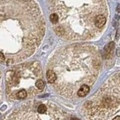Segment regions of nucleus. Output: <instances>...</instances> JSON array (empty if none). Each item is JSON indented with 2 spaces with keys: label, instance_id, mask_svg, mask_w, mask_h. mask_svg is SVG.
Segmentation results:
<instances>
[{
  "label": "nucleus",
  "instance_id": "f257e3e1",
  "mask_svg": "<svg viewBox=\"0 0 120 120\" xmlns=\"http://www.w3.org/2000/svg\"><path fill=\"white\" fill-rule=\"evenodd\" d=\"M46 32L40 7L34 1H0V62L20 63L38 50Z\"/></svg>",
  "mask_w": 120,
  "mask_h": 120
},
{
  "label": "nucleus",
  "instance_id": "f03ea898",
  "mask_svg": "<svg viewBox=\"0 0 120 120\" xmlns=\"http://www.w3.org/2000/svg\"><path fill=\"white\" fill-rule=\"evenodd\" d=\"M98 60L88 47L74 46L57 50L47 63V71L55 74L52 84L59 95L72 98L82 86L95 79Z\"/></svg>",
  "mask_w": 120,
  "mask_h": 120
},
{
  "label": "nucleus",
  "instance_id": "7ed1b4c3",
  "mask_svg": "<svg viewBox=\"0 0 120 120\" xmlns=\"http://www.w3.org/2000/svg\"><path fill=\"white\" fill-rule=\"evenodd\" d=\"M49 10L52 29L56 35L66 40L89 38L95 32V2L50 1Z\"/></svg>",
  "mask_w": 120,
  "mask_h": 120
},
{
  "label": "nucleus",
  "instance_id": "20e7f679",
  "mask_svg": "<svg viewBox=\"0 0 120 120\" xmlns=\"http://www.w3.org/2000/svg\"><path fill=\"white\" fill-rule=\"evenodd\" d=\"M44 87L42 68L38 62L22 64L6 74L5 92L11 101L32 98L42 92Z\"/></svg>",
  "mask_w": 120,
  "mask_h": 120
},
{
  "label": "nucleus",
  "instance_id": "39448f33",
  "mask_svg": "<svg viewBox=\"0 0 120 120\" xmlns=\"http://www.w3.org/2000/svg\"><path fill=\"white\" fill-rule=\"evenodd\" d=\"M5 120H79L52 103L47 102L43 112L37 109V101H31L20 105Z\"/></svg>",
  "mask_w": 120,
  "mask_h": 120
},
{
  "label": "nucleus",
  "instance_id": "423d86ee",
  "mask_svg": "<svg viewBox=\"0 0 120 120\" xmlns=\"http://www.w3.org/2000/svg\"><path fill=\"white\" fill-rule=\"evenodd\" d=\"M106 23V18L102 14H98L95 18V25L96 26V28L101 29L104 26V24Z\"/></svg>",
  "mask_w": 120,
  "mask_h": 120
},
{
  "label": "nucleus",
  "instance_id": "0eeeda50",
  "mask_svg": "<svg viewBox=\"0 0 120 120\" xmlns=\"http://www.w3.org/2000/svg\"><path fill=\"white\" fill-rule=\"evenodd\" d=\"M89 90H90V88H89V86L83 85V86H82L80 89H79V90L77 91V95L79 97H85L89 93Z\"/></svg>",
  "mask_w": 120,
  "mask_h": 120
},
{
  "label": "nucleus",
  "instance_id": "6e6552de",
  "mask_svg": "<svg viewBox=\"0 0 120 120\" xmlns=\"http://www.w3.org/2000/svg\"><path fill=\"white\" fill-rule=\"evenodd\" d=\"M2 71L1 69H0V98H1L2 96Z\"/></svg>",
  "mask_w": 120,
  "mask_h": 120
},
{
  "label": "nucleus",
  "instance_id": "1a4fd4ad",
  "mask_svg": "<svg viewBox=\"0 0 120 120\" xmlns=\"http://www.w3.org/2000/svg\"><path fill=\"white\" fill-rule=\"evenodd\" d=\"M112 120H120V116H116V117L112 119Z\"/></svg>",
  "mask_w": 120,
  "mask_h": 120
}]
</instances>
